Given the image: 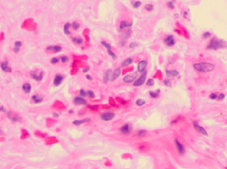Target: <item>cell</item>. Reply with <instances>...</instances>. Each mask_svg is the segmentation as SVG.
I'll return each mask as SVG.
<instances>
[{"mask_svg":"<svg viewBox=\"0 0 227 169\" xmlns=\"http://www.w3.org/2000/svg\"><path fill=\"white\" fill-rule=\"evenodd\" d=\"M193 68L197 71L200 73L211 72L215 69L214 65L209 62H199V63H194L193 65Z\"/></svg>","mask_w":227,"mask_h":169,"instance_id":"obj_1","label":"cell"},{"mask_svg":"<svg viewBox=\"0 0 227 169\" xmlns=\"http://www.w3.org/2000/svg\"><path fill=\"white\" fill-rule=\"evenodd\" d=\"M227 45L224 41L220 40H218L216 38H213L212 40L210 41L207 46L208 50H218V49L223 48L226 47Z\"/></svg>","mask_w":227,"mask_h":169,"instance_id":"obj_2","label":"cell"},{"mask_svg":"<svg viewBox=\"0 0 227 169\" xmlns=\"http://www.w3.org/2000/svg\"><path fill=\"white\" fill-rule=\"evenodd\" d=\"M115 117V114L112 112H106L102 113L100 115V118L104 122H108L112 120Z\"/></svg>","mask_w":227,"mask_h":169,"instance_id":"obj_3","label":"cell"},{"mask_svg":"<svg viewBox=\"0 0 227 169\" xmlns=\"http://www.w3.org/2000/svg\"><path fill=\"white\" fill-rule=\"evenodd\" d=\"M146 77H147V73L144 72L140 75V77L138 78V79L134 83V87H140L142 85H144V83H145L146 79Z\"/></svg>","mask_w":227,"mask_h":169,"instance_id":"obj_4","label":"cell"},{"mask_svg":"<svg viewBox=\"0 0 227 169\" xmlns=\"http://www.w3.org/2000/svg\"><path fill=\"white\" fill-rule=\"evenodd\" d=\"M120 131L121 134H124V135H128L131 134L132 131V127L129 123H126L124 124L120 129Z\"/></svg>","mask_w":227,"mask_h":169,"instance_id":"obj_5","label":"cell"},{"mask_svg":"<svg viewBox=\"0 0 227 169\" xmlns=\"http://www.w3.org/2000/svg\"><path fill=\"white\" fill-rule=\"evenodd\" d=\"M175 144L177 149V151H178L179 154L181 155H184L185 153V148L184 145L178 139H177L175 140Z\"/></svg>","mask_w":227,"mask_h":169,"instance_id":"obj_6","label":"cell"},{"mask_svg":"<svg viewBox=\"0 0 227 169\" xmlns=\"http://www.w3.org/2000/svg\"><path fill=\"white\" fill-rule=\"evenodd\" d=\"M164 42L169 47H172L175 45V40L173 35H169L164 38Z\"/></svg>","mask_w":227,"mask_h":169,"instance_id":"obj_7","label":"cell"},{"mask_svg":"<svg viewBox=\"0 0 227 169\" xmlns=\"http://www.w3.org/2000/svg\"><path fill=\"white\" fill-rule=\"evenodd\" d=\"M147 62L146 60H141L140 61L138 65V71L140 74H143L146 71V68L147 67Z\"/></svg>","mask_w":227,"mask_h":169,"instance_id":"obj_8","label":"cell"},{"mask_svg":"<svg viewBox=\"0 0 227 169\" xmlns=\"http://www.w3.org/2000/svg\"><path fill=\"white\" fill-rule=\"evenodd\" d=\"M193 127H194V128L195 129V130L197 131L198 132L203 134V135H206L208 134L207 131H206V129H205L203 127H202L200 126V125H199V123H198L196 121H194V122H193Z\"/></svg>","mask_w":227,"mask_h":169,"instance_id":"obj_9","label":"cell"},{"mask_svg":"<svg viewBox=\"0 0 227 169\" xmlns=\"http://www.w3.org/2000/svg\"><path fill=\"white\" fill-rule=\"evenodd\" d=\"M137 77L136 74H130V75H127L126 76L124 77L123 81L126 83H130L133 82L134 80L135 79V78Z\"/></svg>","mask_w":227,"mask_h":169,"instance_id":"obj_10","label":"cell"},{"mask_svg":"<svg viewBox=\"0 0 227 169\" xmlns=\"http://www.w3.org/2000/svg\"><path fill=\"white\" fill-rule=\"evenodd\" d=\"M64 77L62 75H61V74H57V75H56V76L55 77V78H54V81H53V84L55 86H59V85H61V83L63 81V80H64Z\"/></svg>","mask_w":227,"mask_h":169,"instance_id":"obj_11","label":"cell"},{"mask_svg":"<svg viewBox=\"0 0 227 169\" xmlns=\"http://www.w3.org/2000/svg\"><path fill=\"white\" fill-rule=\"evenodd\" d=\"M73 102L76 105H87V102L82 97H76L73 100Z\"/></svg>","mask_w":227,"mask_h":169,"instance_id":"obj_12","label":"cell"},{"mask_svg":"<svg viewBox=\"0 0 227 169\" xmlns=\"http://www.w3.org/2000/svg\"><path fill=\"white\" fill-rule=\"evenodd\" d=\"M31 75L33 79L36 80V81H41L43 78V72H41L39 74H37L36 71H32L31 73Z\"/></svg>","mask_w":227,"mask_h":169,"instance_id":"obj_13","label":"cell"},{"mask_svg":"<svg viewBox=\"0 0 227 169\" xmlns=\"http://www.w3.org/2000/svg\"><path fill=\"white\" fill-rule=\"evenodd\" d=\"M1 68L2 69V70L4 71H5V72H11V68H9V67H8V60H5L4 62H2L1 63Z\"/></svg>","mask_w":227,"mask_h":169,"instance_id":"obj_14","label":"cell"},{"mask_svg":"<svg viewBox=\"0 0 227 169\" xmlns=\"http://www.w3.org/2000/svg\"><path fill=\"white\" fill-rule=\"evenodd\" d=\"M46 50L48 52H59L62 50V48L60 46H48L46 48Z\"/></svg>","mask_w":227,"mask_h":169,"instance_id":"obj_15","label":"cell"},{"mask_svg":"<svg viewBox=\"0 0 227 169\" xmlns=\"http://www.w3.org/2000/svg\"><path fill=\"white\" fill-rule=\"evenodd\" d=\"M91 122L90 118H85L83 120H74L73 122V124L75 126H80L81 124H83V123H86V122Z\"/></svg>","mask_w":227,"mask_h":169,"instance_id":"obj_16","label":"cell"},{"mask_svg":"<svg viewBox=\"0 0 227 169\" xmlns=\"http://www.w3.org/2000/svg\"><path fill=\"white\" fill-rule=\"evenodd\" d=\"M121 74V69L120 68H116L114 71V73L112 75L111 77V81H114L115 80H116L118 78V77L120 76Z\"/></svg>","mask_w":227,"mask_h":169,"instance_id":"obj_17","label":"cell"},{"mask_svg":"<svg viewBox=\"0 0 227 169\" xmlns=\"http://www.w3.org/2000/svg\"><path fill=\"white\" fill-rule=\"evenodd\" d=\"M166 75L169 77H174L179 75V72L176 70H166Z\"/></svg>","mask_w":227,"mask_h":169,"instance_id":"obj_18","label":"cell"},{"mask_svg":"<svg viewBox=\"0 0 227 169\" xmlns=\"http://www.w3.org/2000/svg\"><path fill=\"white\" fill-rule=\"evenodd\" d=\"M112 75V70L109 69V70H107L105 72L104 75V82L105 83H107L108 82L109 80H110V77Z\"/></svg>","mask_w":227,"mask_h":169,"instance_id":"obj_19","label":"cell"},{"mask_svg":"<svg viewBox=\"0 0 227 169\" xmlns=\"http://www.w3.org/2000/svg\"><path fill=\"white\" fill-rule=\"evenodd\" d=\"M22 89H23V91L25 92V93L28 94V93H29L30 92H31V86L29 83H25V84H23V87H22Z\"/></svg>","mask_w":227,"mask_h":169,"instance_id":"obj_20","label":"cell"},{"mask_svg":"<svg viewBox=\"0 0 227 169\" xmlns=\"http://www.w3.org/2000/svg\"><path fill=\"white\" fill-rule=\"evenodd\" d=\"M22 46V42L21 41H17L15 43V46L14 48V51L15 52V53H18L20 52V47Z\"/></svg>","mask_w":227,"mask_h":169,"instance_id":"obj_21","label":"cell"},{"mask_svg":"<svg viewBox=\"0 0 227 169\" xmlns=\"http://www.w3.org/2000/svg\"><path fill=\"white\" fill-rule=\"evenodd\" d=\"M31 99H32V100H33V101H34L35 103H37V104L43 101V98L39 95L32 96Z\"/></svg>","mask_w":227,"mask_h":169,"instance_id":"obj_22","label":"cell"},{"mask_svg":"<svg viewBox=\"0 0 227 169\" xmlns=\"http://www.w3.org/2000/svg\"><path fill=\"white\" fill-rule=\"evenodd\" d=\"M8 116H9V118H10L12 121H14V122H18V121L20 120V118H19L18 116H15V114H14L11 112H8Z\"/></svg>","mask_w":227,"mask_h":169,"instance_id":"obj_23","label":"cell"},{"mask_svg":"<svg viewBox=\"0 0 227 169\" xmlns=\"http://www.w3.org/2000/svg\"><path fill=\"white\" fill-rule=\"evenodd\" d=\"M70 27H71V25L70 23H66L64 26V32L67 35H70V32L69 31V28Z\"/></svg>","mask_w":227,"mask_h":169,"instance_id":"obj_24","label":"cell"},{"mask_svg":"<svg viewBox=\"0 0 227 169\" xmlns=\"http://www.w3.org/2000/svg\"><path fill=\"white\" fill-rule=\"evenodd\" d=\"M120 27V30H123L124 28L129 27V23L128 22H126V21H122L120 23V27Z\"/></svg>","mask_w":227,"mask_h":169,"instance_id":"obj_25","label":"cell"},{"mask_svg":"<svg viewBox=\"0 0 227 169\" xmlns=\"http://www.w3.org/2000/svg\"><path fill=\"white\" fill-rule=\"evenodd\" d=\"M72 40L74 44H82L83 43V40L80 38H76V37H72Z\"/></svg>","mask_w":227,"mask_h":169,"instance_id":"obj_26","label":"cell"},{"mask_svg":"<svg viewBox=\"0 0 227 169\" xmlns=\"http://www.w3.org/2000/svg\"><path fill=\"white\" fill-rule=\"evenodd\" d=\"M132 62H133V59H132V58H131V57L130 58H128V59H126V60L122 63V67H126L127 66V65H128L132 64Z\"/></svg>","mask_w":227,"mask_h":169,"instance_id":"obj_27","label":"cell"},{"mask_svg":"<svg viewBox=\"0 0 227 169\" xmlns=\"http://www.w3.org/2000/svg\"><path fill=\"white\" fill-rule=\"evenodd\" d=\"M146 104V101L143 99H138V100L135 101V105L138 106H142L143 105H144Z\"/></svg>","mask_w":227,"mask_h":169,"instance_id":"obj_28","label":"cell"},{"mask_svg":"<svg viewBox=\"0 0 227 169\" xmlns=\"http://www.w3.org/2000/svg\"><path fill=\"white\" fill-rule=\"evenodd\" d=\"M146 134H147V131H146V130H143V129H141V130H139V131L137 132L136 136L137 137H143V136H144Z\"/></svg>","mask_w":227,"mask_h":169,"instance_id":"obj_29","label":"cell"},{"mask_svg":"<svg viewBox=\"0 0 227 169\" xmlns=\"http://www.w3.org/2000/svg\"><path fill=\"white\" fill-rule=\"evenodd\" d=\"M72 28H73L74 31H76V30H78L79 28H80V24H79L78 22L74 21V22H73V23H72Z\"/></svg>","mask_w":227,"mask_h":169,"instance_id":"obj_30","label":"cell"},{"mask_svg":"<svg viewBox=\"0 0 227 169\" xmlns=\"http://www.w3.org/2000/svg\"><path fill=\"white\" fill-rule=\"evenodd\" d=\"M149 94H150V97H151L152 99H156L157 97H159V93H156V92H153V91H150L149 92Z\"/></svg>","mask_w":227,"mask_h":169,"instance_id":"obj_31","label":"cell"},{"mask_svg":"<svg viewBox=\"0 0 227 169\" xmlns=\"http://www.w3.org/2000/svg\"><path fill=\"white\" fill-rule=\"evenodd\" d=\"M107 52H108V54L112 57V59L116 60V58H117V56H116V54L114 53V52H113L112 51L111 49H110V50H107Z\"/></svg>","mask_w":227,"mask_h":169,"instance_id":"obj_32","label":"cell"},{"mask_svg":"<svg viewBox=\"0 0 227 169\" xmlns=\"http://www.w3.org/2000/svg\"><path fill=\"white\" fill-rule=\"evenodd\" d=\"M86 93H87L88 97L91 98V99H94V98L95 97V94H94V93L92 91H91V90H88V91H87Z\"/></svg>","mask_w":227,"mask_h":169,"instance_id":"obj_33","label":"cell"},{"mask_svg":"<svg viewBox=\"0 0 227 169\" xmlns=\"http://www.w3.org/2000/svg\"><path fill=\"white\" fill-rule=\"evenodd\" d=\"M101 44H102V45L103 46H104V47L106 48V50H110V49H111V46H110V44H109L108 43L106 42L105 41H102L101 42Z\"/></svg>","mask_w":227,"mask_h":169,"instance_id":"obj_34","label":"cell"},{"mask_svg":"<svg viewBox=\"0 0 227 169\" xmlns=\"http://www.w3.org/2000/svg\"><path fill=\"white\" fill-rule=\"evenodd\" d=\"M153 85H154V81L153 79H150L146 82V85L148 87H152V86H153Z\"/></svg>","mask_w":227,"mask_h":169,"instance_id":"obj_35","label":"cell"},{"mask_svg":"<svg viewBox=\"0 0 227 169\" xmlns=\"http://www.w3.org/2000/svg\"><path fill=\"white\" fill-rule=\"evenodd\" d=\"M79 95L81 97H85L87 96V93H86V91H85L84 89H80V91H79Z\"/></svg>","mask_w":227,"mask_h":169,"instance_id":"obj_36","label":"cell"},{"mask_svg":"<svg viewBox=\"0 0 227 169\" xmlns=\"http://www.w3.org/2000/svg\"><path fill=\"white\" fill-rule=\"evenodd\" d=\"M145 8H146V9L147 11H151L153 9V5L152 4H147L146 5Z\"/></svg>","mask_w":227,"mask_h":169,"instance_id":"obj_37","label":"cell"},{"mask_svg":"<svg viewBox=\"0 0 227 169\" xmlns=\"http://www.w3.org/2000/svg\"><path fill=\"white\" fill-rule=\"evenodd\" d=\"M163 83H164V85H165V86H167V87H171V81H170V79H165L164 81H163Z\"/></svg>","mask_w":227,"mask_h":169,"instance_id":"obj_38","label":"cell"},{"mask_svg":"<svg viewBox=\"0 0 227 169\" xmlns=\"http://www.w3.org/2000/svg\"><path fill=\"white\" fill-rule=\"evenodd\" d=\"M132 5H133V7H134V8H139L140 5H141V2H140V1H136V2H133V4Z\"/></svg>","mask_w":227,"mask_h":169,"instance_id":"obj_39","label":"cell"},{"mask_svg":"<svg viewBox=\"0 0 227 169\" xmlns=\"http://www.w3.org/2000/svg\"><path fill=\"white\" fill-rule=\"evenodd\" d=\"M69 60V58H68L67 56H62V57H61V61L62 63H67L68 61Z\"/></svg>","mask_w":227,"mask_h":169,"instance_id":"obj_40","label":"cell"},{"mask_svg":"<svg viewBox=\"0 0 227 169\" xmlns=\"http://www.w3.org/2000/svg\"><path fill=\"white\" fill-rule=\"evenodd\" d=\"M211 33L210 32H205L203 34V38H209L211 36Z\"/></svg>","mask_w":227,"mask_h":169,"instance_id":"obj_41","label":"cell"},{"mask_svg":"<svg viewBox=\"0 0 227 169\" xmlns=\"http://www.w3.org/2000/svg\"><path fill=\"white\" fill-rule=\"evenodd\" d=\"M138 44L136 42H131L130 44H129V48L132 49L138 47Z\"/></svg>","mask_w":227,"mask_h":169,"instance_id":"obj_42","label":"cell"},{"mask_svg":"<svg viewBox=\"0 0 227 169\" xmlns=\"http://www.w3.org/2000/svg\"><path fill=\"white\" fill-rule=\"evenodd\" d=\"M167 5H168V7H169V8H170V9H173L174 8H175V5H174V3H173V2H169L167 3Z\"/></svg>","mask_w":227,"mask_h":169,"instance_id":"obj_43","label":"cell"},{"mask_svg":"<svg viewBox=\"0 0 227 169\" xmlns=\"http://www.w3.org/2000/svg\"><path fill=\"white\" fill-rule=\"evenodd\" d=\"M59 59L57 58V57H53V58L51 60V63H52L53 64H56V63H59Z\"/></svg>","mask_w":227,"mask_h":169,"instance_id":"obj_44","label":"cell"},{"mask_svg":"<svg viewBox=\"0 0 227 169\" xmlns=\"http://www.w3.org/2000/svg\"><path fill=\"white\" fill-rule=\"evenodd\" d=\"M209 98L212 100H215L217 99V94L216 93H212V94H210Z\"/></svg>","mask_w":227,"mask_h":169,"instance_id":"obj_45","label":"cell"},{"mask_svg":"<svg viewBox=\"0 0 227 169\" xmlns=\"http://www.w3.org/2000/svg\"><path fill=\"white\" fill-rule=\"evenodd\" d=\"M224 97H225V95H224V94H218V95H217V99H218V100H223Z\"/></svg>","mask_w":227,"mask_h":169,"instance_id":"obj_46","label":"cell"},{"mask_svg":"<svg viewBox=\"0 0 227 169\" xmlns=\"http://www.w3.org/2000/svg\"><path fill=\"white\" fill-rule=\"evenodd\" d=\"M89 71H90V67L88 66V67H86L85 69H83V71H83L84 74H86V73L88 72Z\"/></svg>","mask_w":227,"mask_h":169,"instance_id":"obj_47","label":"cell"},{"mask_svg":"<svg viewBox=\"0 0 227 169\" xmlns=\"http://www.w3.org/2000/svg\"><path fill=\"white\" fill-rule=\"evenodd\" d=\"M98 108V106H97V105H94V106H90V110H96Z\"/></svg>","mask_w":227,"mask_h":169,"instance_id":"obj_48","label":"cell"},{"mask_svg":"<svg viewBox=\"0 0 227 169\" xmlns=\"http://www.w3.org/2000/svg\"><path fill=\"white\" fill-rule=\"evenodd\" d=\"M180 120V119L179 118H178V119H177V120H173L172 122H171V124H175V123H177V122H179V121Z\"/></svg>","mask_w":227,"mask_h":169,"instance_id":"obj_49","label":"cell"},{"mask_svg":"<svg viewBox=\"0 0 227 169\" xmlns=\"http://www.w3.org/2000/svg\"><path fill=\"white\" fill-rule=\"evenodd\" d=\"M86 79H87L88 80V81H92V77H91L90 75H86Z\"/></svg>","mask_w":227,"mask_h":169,"instance_id":"obj_50","label":"cell"},{"mask_svg":"<svg viewBox=\"0 0 227 169\" xmlns=\"http://www.w3.org/2000/svg\"><path fill=\"white\" fill-rule=\"evenodd\" d=\"M187 15H188V12L184 11V13H183V17H184L185 19H187Z\"/></svg>","mask_w":227,"mask_h":169,"instance_id":"obj_51","label":"cell"},{"mask_svg":"<svg viewBox=\"0 0 227 169\" xmlns=\"http://www.w3.org/2000/svg\"><path fill=\"white\" fill-rule=\"evenodd\" d=\"M0 111H2V112H6V110L4 108V107H3V106H2L1 107H0Z\"/></svg>","mask_w":227,"mask_h":169,"instance_id":"obj_52","label":"cell"},{"mask_svg":"<svg viewBox=\"0 0 227 169\" xmlns=\"http://www.w3.org/2000/svg\"><path fill=\"white\" fill-rule=\"evenodd\" d=\"M59 116V113H53L54 118H58Z\"/></svg>","mask_w":227,"mask_h":169,"instance_id":"obj_53","label":"cell"},{"mask_svg":"<svg viewBox=\"0 0 227 169\" xmlns=\"http://www.w3.org/2000/svg\"><path fill=\"white\" fill-rule=\"evenodd\" d=\"M68 113H69V114H73V110H69V112H68Z\"/></svg>","mask_w":227,"mask_h":169,"instance_id":"obj_54","label":"cell"},{"mask_svg":"<svg viewBox=\"0 0 227 169\" xmlns=\"http://www.w3.org/2000/svg\"><path fill=\"white\" fill-rule=\"evenodd\" d=\"M175 18H178L179 17V15H178V14H175Z\"/></svg>","mask_w":227,"mask_h":169,"instance_id":"obj_55","label":"cell"},{"mask_svg":"<svg viewBox=\"0 0 227 169\" xmlns=\"http://www.w3.org/2000/svg\"><path fill=\"white\" fill-rule=\"evenodd\" d=\"M172 1H174V0H172Z\"/></svg>","mask_w":227,"mask_h":169,"instance_id":"obj_56","label":"cell"}]
</instances>
